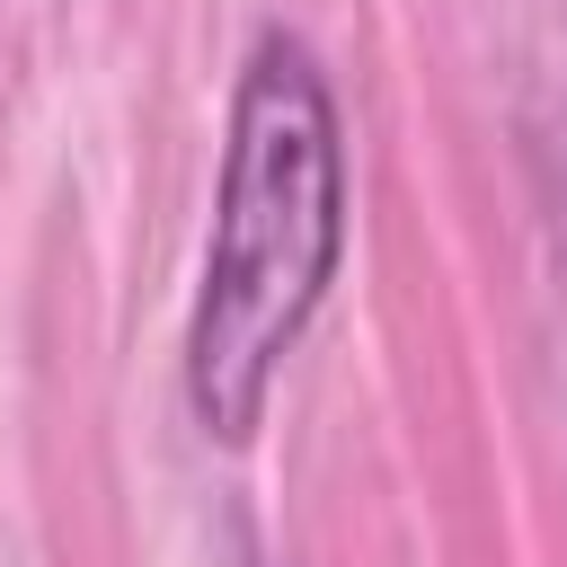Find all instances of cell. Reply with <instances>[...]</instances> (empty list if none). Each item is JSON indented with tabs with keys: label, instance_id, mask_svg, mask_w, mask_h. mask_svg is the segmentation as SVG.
I'll use <instances>...</instances> for the list:
<instances>
[{
	"label": "cell",
	"instance_id": "1",
	"mask_svg": "<svg viewBox=\"0 0 567 567\" xmlns=\"http://www.w3.org/2000/svg\"><path fill=\"white\" fill-rule=\"evenodd\" d=\"M346 248V133L310 44L266 35L230 97L221 195L204 239V284L186 319V399L213 443L266 425L275 372L301 346Z\"/></svg>",
	"mask_w": 567,
	"mask_h": 567
}]
</instances>
